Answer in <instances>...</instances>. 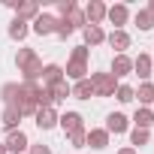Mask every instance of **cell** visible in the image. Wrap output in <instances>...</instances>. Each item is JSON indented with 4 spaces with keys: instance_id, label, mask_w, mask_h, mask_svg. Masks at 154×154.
I'll use <instances>...</instances> for the list:
<instances>
[{
    "instance_id": "83f0119b",
    "label": "cell",
    "mask_w": 154,
    "mask_h": 154,
    "mask_svg": "<svg viewBox=\"0 0 154 154\" xmlns=\"http://www.w3.org/2000/svg\"><path fill=\"white\" fill-rule=\"evenodd\" d=\"M15 91H18V85H12V82H9V85H3V91H0V97H3V103H6V106H9L12 100H15Z\"/></svg>"
},
{
    "instance_id": "30bf717a",
    "label": "cell",
    "mask_w": 154,
    "mask_h": 154,
    "mask_svg": "<svg viewBox=\"0 0 154 154\" xmlns=\"http://www.w3.org/2000/svg\"><path fill=\"white\" fill-rule=\"evenodd\" d=\"M57 121H60V127H63L69 136H72L75 130H85V127H82V115H79V112H66V115H60Z\"/></svg>"
},
{
    "instance_id": "4316f807",
    "label": "cell",
    "mask_w": 154,
    "mask_h": 154,
    "mask_svg": "<svg viewBox=\"0 0 154 154\" xmlns=\"http://www.w3.org/2000/svg\"><path fill=\"white\" fill-rule=\"evenodd\" d=\"M133 94H136V91H133L130 85H121V88H115V97H118L121 103H130V100H133Z\"/></svg>"
},
{
    "instance_id": "4dcf8cb0",
    "label": "cell",
    "mask_w": 154,
    "mask_h": 154,
    "mask_svg": "<svg viewBox=\"0 0 154 154\" xmlns=\"http://www.w3.org/2000/svg\"><path fill=\"white\" fill-rule=\"evenodd\" d=\"M72 30H75V27H72V24H69V21H57V33H60V36H63V39H66V36H69V33H72Z\"/></svg>"
},
{
    "instance_id": "8fae6325",
    "label": "cell",
    "mask_w": 154,
    "mask_h": 154,
    "mask_svg": "<svg viewBox=\"0 0 154 154\" xmlns=\"http://www.w3.org/2000/svg\"><path fill=\"white\" fill-rule=\"evenodd\" d=\"M106 39H109V45H112L118 54H124V48H130V36H127L124 30H112Z\"/></svg>"
},
{
    "instance_id": "cb8c5ba5",
    "label": "cell",
    "mask_w": 154,
    "mask_h": 154,
    "mask_svg": "<svg viewBox=\"0 0 154 154\" xmlns=\"http://www.w3.org/2000/svg\"><path fill=\"white\" fill-rule=\"evenodd\" d=\"M9 36H12V39H24V36H27V24L15 18V21H12V27H9Z\"/></svg>"
},
{
    "instance_id": "9a60e30c",
    "label": "cell",
    "mask_w": 154,
    "mask_h": 154,
    "mask_svg": "<svg viewBox=\"0 0 154 154\" xmlns=\"http://www.w3.org/2000/svg\"><path fill=\"white\" fill-rule=\"evenodd\" d=\"M60 79H63V69H60L57 63H48V66H42V82H45L48 88H51L54 82H60Z\"/></svg>"
},
{
    "instance_id": "e575fe53",
    "label": "cell",
    "mask_w": 154,
    "mask_h": 154,
    "mask_svg": "<svg viewBox=\"0 0 154 154\" xmlns=\"http://www.w3.org/2000/svg\"><path fill=\"white\" fill-rule=\"evenodd\" d=\"M0 154H6V148H3V145H0Z\"/></svg>"
},
{
    "instance_id": "d4e9b609",
    "label": "cell",
    "mask_w": 154,
    "mask_h": 154,
    "mask_svg": "<svg viewBox=\"0 0 154 154\" xmlns=\"http://www.w3.org/2000/svg\"><path fill=\"white\" fill-rule=\"evenodd\" d=\"M63 21H69L72 27H82V24H85V12H82L79 6H75V9L69 12V15H63Z\"/></svg>"
},
{
    "instance_id": "ffe728a7",
    "label": "cell",
    "mask_w": 154,
    "mask_h": 154,
    "mask_svg": "<svg viewBox=\"0 0 154 154\" xmlns=\"http://www.w3.org/2000/svg\"><path fill=\"white\" fill-rule=\"evenodd\" d=\"M48 91H51V97H54V100H66V97H72V88L66 85V79H60V82H54V85H51Z\"/></svg>"
},
{
    "instance_id": "9c48e42d",
    "label": "cell",
    "mask_w": 154,
    "mask_h": 154,
    "mask_svg": "<svg viewBox=\"0 0 154 154\" xmlns=\"http://www.w3.org/2000/svg\"><path fill=\"white\" fill-rule=\"evenodd\" d=\"M127 15H130V12H127L124 3H115L112 9H106V18L115 24V30H121V24H127Z\"/></svg>"
},
{
    "instance_id": "484cf974",
    "label": "cell",
    "mask_w": 154,
    "mask_h": 154,
    "mask_svg": "<svg viewBox=\"0 0 154 154\" xmlns=\"http://www.w3.org/2000/svg\"><path fill=\"white\" fill-rule=\"evenodd\" d=\"M69 145H72V148H85V145H88V133H85V130H75V133L69 136Z\"/></svg>"
},
{
    "instance_id": "5bb4252c",
    "label": "cell",
    "mask_w": 154,
    "mask_h": 154,
    "mask_svg": "<svg viewBox=\"0 0 154 154\" xmlns=\"http://www.w3.org/2000/svg\"><path fill=\"white\" fill-rule=\"evenodd\" d=\"M124 130H127V118L121 112H112L106 121V133H124Z\"/></svg>"
},
{
    "instance_id": "603a6c76",
    "label": "cell",
    "mask_w": 154,
    "mask_h": 154,
    "mask_svg": "<svg viewBox=\"0 0 154 154\" xmlns=\"http://www.w3.org/2000/svg\"><path fill=\"white\" fill-rule=\"evenodd\" d=\"M136 24H139V30H151V27H154V15H151L148 9H139V12H136Z\"/></svg>"
},
{
    "instance_id": "ba28073f",
    "label": "cell",
    "mask_w": 154,
    "mask_h": 154,
    "mask_svg": "<svg viewBox=\"0 0 154 154\" xmlns=\"http://www.w3.org/2000/svg\"><path fill=\"white\" fill-rule=\"evenodd\" d=\"M33 118H36V127H39V130H51V127L57 124V115H54V109H51V106L36 109V115H33Z\"/></svg>"
},
{
    "instance_id": "836d02e7",
    "label": "cell",
    "mask_w": 154,
    "mask_h": 154,
    "mask_svg": "<svg viewBox=\"0 0 154 154\" xmlns=\"http://www.w3.org/2000/svg\"><path fill=\"white\" fill-rule=\"evenodd\" d=\"M148 12H151V15H154V0H151V3H148Z\"/></svg>"
},
{
    "instance_id": "5b68a950",
    "label": "cell",
    "mask_w": 154,
    "mask_h": 154,
    "mask_svg": "<svg viewBox=\"0 0 154 154\" xmlns=\"http://www.w3.org/2000/svg\"><path fill=\"white\" fill-rule=\"evenodd\" d=\"M6 151H12V154H24L27 151V133H21V130H12L9 136H6V145H3Z\"/></svg>"
},
{
    "instance_id": "6da1fadb",
    "label": "cell",
    "mask_w": 154,
    "mask_h": 154,
    "mask_svg": "<svg viewBox=\"0 0 154 154\" xmlns=\"http://www.w3.org/2000/svg\"><path fill=\"white\" fill-rule=\"evenodd\" d=\"M15 63H18V72L24 75V82H36L39 75H42V60L36 57L33 48H18Z\"/></svg>"
},
{
    "instance_id": "8992f818",
    "label": "cell",
    "mask_w": 154,
    "mask_h": 154,
    "mask_svg": "<svg viewBox=\"0 0 154 154\" xmlns=\"http://www.w3.org/2000/svg\"><path fill=\"white\" fill-rule=\"evenodd\" d=\"M103 18H106V3H100V0H91V3L85 6V21H91V24L100 27Z\"/></svg>"
},
{
    "instance_id": "f546056e",
    "label": "cell",
    "mask_w": 154,
    "mask_h": 154,
    "mask_svg": "<svg viewBox=\"0 0 154 154\" xmlns=\"http://www.w3.org/2000/svg\"><path fill=\"white\" fill-rule=\"evenodd\" d=\"M72 9H75V0H60V3H57V12L60 15H69Z\"/></svg>"
},
{
    "instance_id": "1f68e13d",
    "label": "cell",
    "mask_w": 154,
    "mask_h": 154,
    "mask_svg": "<svg viewBox=\"0 0 154 154\" xmlns=\"http://www.w3.org/2000/svg\"><path fill=\"white\" fill-rule=\"evenodd\" d=\"M30 154H51V148H48V145H33Z\"/></svg>"
},
{
    "instance_id": "7a4b0ae2",
    "label": "cell",
    "mask_w": 154,
    "mask_h": 154,
    "mask_svg": "<svg viewBox=\"0 0 154 154\" xmlns=\"http://www.w3.org/2000/svg\"><path fill=\"white\" fill-rule=\"evenodd\" d=\"M85 72H88V45H75L72 48V57L66 63V75L75 79V82H82Z\"/></svg>"
},
{
    "instance_id": "52a82bcc",
    "label": "cell",
    "mask_w": 154,
    "mask_h": 154,
    "mask_svg": "<svg viewBox=\"0 0 154 154\" xmlns=\"http://www.w3.org/2000/svg\"><path fill=\"white\" fill-rule=\"evenodd\" d=\"M133 72V60L127 54H115L112 57V79H121V75H130Z\"/></svg>"
},
{
    "instance_id": "ac0fdd59",
    "label": "cell",
    "mask_w": 154,
    "mask_h": 154,
    "mask_svg": "<svg viewBox=\"0 0 154 154\" xmlns=\"http://www.w3.org/2000/svg\"><path fill=\"white\" fill-rule=\"evenodd\" d=\"M133 121H136V127H139V130H148V127L154 124V112H151V109H136Z\"/></svg>"
},
{
    "instance_id": "7402d4cb",
    "label": "cell",
    "mask_w": 154,
    "mask_h": 154,
    "mask_svg": "<svg viewBox=\"0 0 154 154\" xmlns=\"http://www.w3.org/2000/svg\"><path fill=\"white\" fill-rule=\"evenodd\" d=\"M133 97H139V103H154V85H151V82H142Z\"/></svg>"
},
{
    "instance_id": "3957f363",
    "label": "cell",
    "mask_w": 154,
    "mask_h": 154,
    "mask_svg": "<svg viewBox=\"0 0 154 154\" xmlns=\"http://www.w3.org/2000/svg\"><path fill=\"white\" fill-rule=\"evenodd\" d=\"M91 85H94V94H97V97H112V94H115L112 72H94V75H91Z\"/></svg>"
},
{
    "instance_id": "277c9868",
    "label": "cell",
    "mask_w": 154,
    "mask_h": 154,
    "mask_svg": "<svg viewBox=\"0 0 154 154\" xmlns=\"http://www.w3.org/2000/svg\"><path fill=\"white\" fill-rule=\"evenodd\" d=\"M33 30H36L39 36L57 33V18H54V15H45V12H39V15L33 18Z\"/></svg>"
},
{
    "instance_id": "2e32d148",
    "label": "cell",
    "mask_w": 154,
    "mask_h": 154,
    "mask_svg": "<svg viewBox=\"0 0 154 154\" xmlns=\"http://www.w3.org/2000/svg\"><path fill=\"white\" fill-rule=\"evenodd\" d=\"M151 57L148 54H139L136 60H133V69H136V75H139V79H148V75H151Z\"/></svg>"
},
{
    "instance_id": "e0dca14e",
    "label": "cell",
    "mask_w": 154,
    "mask_h": 154,
    "mask_svg": "<svg viewBox=\"0 0 154 154\" xmlns=\"http://www.w3.org/2000/svg\"><path fill=\"white\" fill-rule=\"evenodd\" d=\"M103 39H106L103 27H97V24H88V27H85V42H88V45H100Z\"/></svg>"
},
{
    "instance_id": "44dd1931",
    "label": "cell",
    "mask_w": 154,
    "mask_h": 154,
    "mask_svg": "<svg viewBox=\"0 0 154 154\" xmlns=\"http://www.w3.org/2000/svg\"><path fill=\"white\" fill-rule=\"evenodd\" d=\"M0 121H3V127H6L9 133H12V130H15V124L21 121V115H18V112H15L12 106H6V112H3V118H0Z\"/></svg>"
},
{
    "instance_id": "4fadbf2b",
    "label": "cell",
    "mask_w": 154,
    "mask_h": 154,
    "mask_svg": "<svg viewBox=\"0 0 154 154\" xmlns=\"http://www.w3.org/2000/svg\"><path fill=\"white\" fill-rule=\"evenodd\" d=\"M72 97H75V100H91V97H94V85H91V79L75 82V85H72Z\"/></svg>"
},
{
    "instance_id": "d6986e66",
    "label": "cell",
    "mask_w": 154,
    "mask_h": 154,
    "mask_svg": "<svg viewBox=\"0 0 154 154\" xmlns=\"http://www.w3.org/2000/svg\"><path fill=\"white\" fill-rule=\"evenodd\" d=\"M88 145L97 148V151L106 148V145H109V133H106V130H91V133H88Z\"/></svg>"
},
{
    "instance_id": "7c38bea8",
    "label": "cell",
    "mask_w": 154,
    "mask_h": 154,
    "mask_svg": "<svg viewBox=\"0 0 154 154\" xmlns=\"http://www.w3.org/2000/svg\"><path fill=\"white\" fill-rule=\"evenodd\" d=\"M12 9H15V15H18V21H24V18H36L39 15V6L36 3H12Z\"/></svg>"
},
{
    "instance_id": "d6a6232c",
    "label": "cell",
    "mask_w": 154,
    "mask_h": 154,
    "mask_svg": "<svg viewBox=\"0 0 154 154\" xmlns=\"http://www.w3.org/2000/svg\"><path fill=\"white\" fill-rule=\"evenodd\" d=\"M118 154H136V148H121Z\"/></svg>"
},
{
    "instance_id": "f1b7e54d",
    "label": "cell",
    "mask_w": 154,
    "mask_h": 154,
    "mask_svg": "<svg viewBox=\"0 0 154 154\" xmlns=\"http://www.w3.org/2000/svg\"><path fill=\"white\" fill-rule=\"evenodd\" d=\"M130 139H133V145H148V139H151V136H148V130H139V127H136Z\"/></svg>"
}]
</instances>
